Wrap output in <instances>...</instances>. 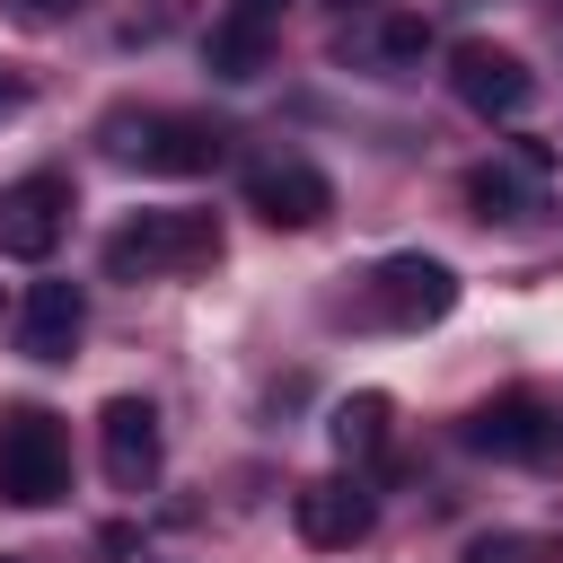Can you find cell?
<instances>
[{
	"label": "cell",
	"mask_w": 563,
	"mask_h": 563,
	"mask_svg": "<svg viewBox=\"0 0 563 563\" xmlns=\"http://www.w3.org/2000/svg\"><path fill=\"white\" fill-rule=\"evenodd\" d=\"M106 150L150 176H202V167H220L229 132L202 114H106Z\"/></svg>",
	"instance_id": "cell-3"
},
{
	"label": "cell",
	"mask_w": 563,
	"mask_h": 563,
	"mask_svg": "<svg viewBox=\"0 0 563 563\" xmlns=\"http://www.w3.org/2000/svg\"><path fill=\"white\" fill-rule=\"evenodd\" d=\"M0 563H18V554H0Z\"/></svg>",
	"instance_id": "cell-20"
},
{
	"label": "cell",
	"mask_w": 563,
	"mask_h": 563,
	"mask_svg": "<svg viewBox=\"0 0 563 563\" xmlns=\"http://www.w3.org/2000/svg\"><path fill=\"white\" fill-rule=\"evenodd\" d=\"M449 88H457V106L484 114V123H519V114L537 106V70H528L510 44H493V35L449 44Z\"/></svg>",
	"instance_id": "cell-4"
},
{
	"label": "cell",
	"mask_w": 563,
	"mask_h": 563,
	"mask_svg": "<svg viewBox=\"0 0 563 563\" xmlns=\"http://www.w3.org/2000/svg\"><path fill=\"white\" fill-rule=\"evenodd\" d=\"M457 440H466L475 457H545L554 422H545V396H528V387H501V396H484V405L457 422Z\"/></svg>",
	"instance_id": "cell-10"
},
{
	"label": "cell",
	"mask_w": 563,
	"mask_h": 563,
	"mask_svg": "<svg viewBox=\"0 0 563 563\" xmlns=\"http://www.w3.org/2000/svg\"><path fill=\"white\" fill-rule=\"evenodd\" d=\"M457 308V273L440 264V255H387L378 273H369V317L378 325H396V334H413V325H440Z\"/></svg>",
	"instance_id": "cell-5"
},
{
	"label": "cell",
	"mask_w": 563,
	"mask_h": 563,
	"mask_svg": "<svg viewBox=\"0 0 563 563\" xmlns=\"http://www.w3.org/2000/svg\"><path fill=\"white\" fill-rule=\"evenodd\" d=\"M18 106H26V79H18L9 62H0V114H18Z\"/></svg>",
	"instance_id": "cell-17"
},
{
	"label": "cell",
	"mask_w": 563,
	"mask_h": 563,
	"mask_svg": "<svg viewBox=\"0 0 563 563\" xmlns=\"http://www.w3.org/2000/svg\"><path fill=\"white\" fill-rule=\"evenodd\" d=\"M18 9H26V18H70L79 0H18Z\"/></svg>",
	"instance_id": "cell-18"
},
{
	"label": "cell",
	"mask_w": 563,
	"mask_h": 563,
	"mask_svg": "<svg viewBox=\"0 0 563 563\" xmlns=\"http://www.w3.org/2000/svg\"><path fill=\"white\" fill-rule=\"evenodd\" d=\"M70 493V431L44 405H0V501L9 510H53Z\"/></svg>",
	"instance_id": "cell-2"
},
{
	"label": "cell",
	"mask_w": 563,
	"mask_h": 563,
	"mask_svg": "<svg viewBox=\"0 0 563 563\" xmlns=\"http://www.w3.org/2000/svg\"><path fill=\"white\" fill-rule=\"evenodd\" d=\"M387 422H396V405H387L378 387H361V396H343V405H334L325 440H334V457H343V466H369V457L387 449Z\"/></svg>",
	"instance_id": "cell-14"
},
{
	"label": "cell",
	"mask_w": 563,
	"mask_h": 563,
	"mask_svg": "<svg viewBox=\"0 0 563 563\" xmlns=\"http://www.w3.org/2000/svg\"><path fill=\"white\" fill-rule=\"evenodd\" d=\"M202 62H211V79H255V70L273 62V18H246V9H229V18L202 35Z\"/></svg>",
	"instance_id": "cell-13"
},
{
	"label": "cell",
	"mask_w": 563,
	"mask_h": 563,
	"mask_svg": "<svg viewBox=\"0 0 563 563\" xmlns=\"http://www.w3.org/2000/svg\"><path fill=\"white\" fill-rule=\"evenodd\" d=\"M62 229H70V176H18V185H0V255H18V264H44L53 246H62Z\"/></svg>",
	"instance_id": "cell-7"
},
{
	"label": "cell",
	"mask_w": 563,
	"mask_h": 563,
	"mask_svg": "<svg viewBox=\"0 0 563 563\" xmlns=\"http://www.w3.org/2000/svg\"><path fill=\"white\" fill-rule=\"evenodd\" d=\"M220 264V220L211 211H132L106 238V282H167Z\"/></svg>",
	"instance_id": "cell-1"
},
{
	"label": "cell",
	"mask_w": 563,
	"mask_h": 563,
	"mask_svg": "<svg viewBox=\"0 0 563 563\" xmlns=\"http://www.w3.org/2000/svg\"><path fill=\"white\" fill-rule=\"evenodd\" d=\"M369 519H378V501H369L352 475H317V484L290 493V528H299V545H317V554H352V545L369 537Z\"/></svg>",
	"instance_id": "cell-8"
},
{
	"label": "cell",
	"mask_w": 563,
	"mask_h": 563,
	"mask_svg": "<svg viewBox=\"0 0 563 563\" xmlns=\"http://www.w3.org/2000/svg\"><path fill=\"white\" fill-rule=\"evenodd\" d=\"M238 9H246V18H282L290 0H238Z\"/></svg>",
	"instance_id": "cell-19"
},
{
	"label": "cell",
	"mask_w": 563,
	"mask_h": 563,
	"mask_svg": "<svg viewBox=\"0 0 563 563\" xmlns=\"http://www.w3.org/2000/svg\"><path fill=\"white\" fill-rule=\"evenodd\" d=\"M537 167H519V158H475L466 167V211L475 220H528L537 211Z\"/></svg>",
	"instance_id": "cell-12"
},
{
	"label": "cell",
	"mask_w": 563,
	"mask_h": 563,
	"mask_svg": "<svg viewBox=\"0 0 563 563\" xmlns=\"http://www.w3.org/2000/svg\"><path fill=\"white\" fill-rule=\"evenodd\" d=\"M422 53H431V26H422V18H387V26H378V44H369V62H378V70H405V62H422Z\"/></svg>",
	"instance_id": "cell-15"
},
{
	"label": "cell",
	"mask_w": 563,
	"mask_h": 563,
	"mask_svg": "<svg viewBox=\"0 0 563 563\" xmlns=\"http://www.w3.org/2000/svg\"><path fill=\"white\" fill-rule=\"evenodd\" d=\"M97 449H106V484H114V493H150L158 466H167L158 405H150V396H106V413H97Z\"/></svg>",
	"instance_id": "cell-6"
},
{
	"label": "cell",
	"mask_w": 563,
	"mask_h": 563,
	"mask_svg": "<svg viewBox=\"0 0 563 563\" xmlns=\"http://www.w3.org/2000/svg\"><path fill=\"white\" fill-rule=\"evenodd\" d=\"M528 554H537L528 537H510V528H493V537H466V554H457V563H528Z\"/></svg>",
	"instance_id": "cell-16"
},
{
	"label": "cell",
	"mask_w": 563,
	"mask_h": 563,
	"mask_svg": "<svg viewBox=\"0 0 563 563\" xmlns=\"http://www.w3.org/2000/svg\"><path fill=\"white\" fill-rule=\"evenodd\" d=\"M246 211L273 220V229H317V220L334 211V185H325V167H308V158H255V167H246Z\"/></svg>",
	"instance_id": "cell-9"
},
{
	"label": "cell",
	"mask_w": 563,
	"mask_h": 563,
	"mask_svg": "<svg viewBox=\"0 0 563 563\" xmlns=\"http://www.w3.org/2000/svg\"><path fill=\"white\" fill-rule=\"evenodd\" d=\"M79 334H88V290H79V282H35L26 308H18V343H26V361H70Z\"/></svg>",
	"instance_id": "cell-11"
}]
</instances>
